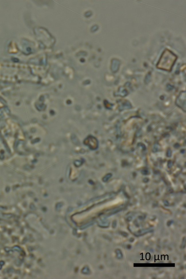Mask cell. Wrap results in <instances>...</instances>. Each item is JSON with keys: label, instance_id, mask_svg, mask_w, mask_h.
<instances>
[{"label": "cell", "instance_id": "obj_2", "mask_svg": "<svg viewBox=\"0 0 186 279\" xmlns=\"http://www.w3.org/2000/svg\"><path fill=\"white\" fill-rule=\"evenodd\" d=\"M176 104L183 111H186V93L185 92L180 93L176 100Z\"/></svg>", "mask_w": 186, "mask_h": 279}, {"label": "cell", "instance_id": "obj_1", "mask_svg": "<svg viewBox=\"0 0 186 279\" xmlns=\"http://www.w3.org/2000/svg\"><path fill=\"white\" fill-rule=\"evenodd\" d=\"M177 59V56L171 51L165 50L160 58L157 67L162 70L170 71Z\"/></svg>", "mask_w": 186, "mask_h": 279}]
</instances>
